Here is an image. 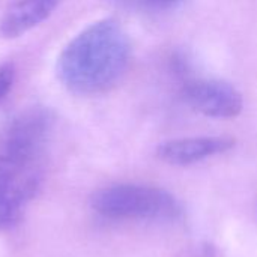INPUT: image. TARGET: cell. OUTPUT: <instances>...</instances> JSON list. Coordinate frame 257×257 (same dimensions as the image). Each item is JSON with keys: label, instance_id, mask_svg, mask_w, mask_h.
Segmentation results:
<instances>
[{"label": "cell", "instance_id": "1", "mask_svg": "<svg viewBox=\"0 0 257 257\" xmlns=\"http://www.w3.org/2000/svg\"><path fill=\"white\" fill-rule=\"evenodd\" d=\"M131 56L122 26L105 18L80 32L57 59L60 83L78 95H96L113 87L125 74Z\"/></svg>", "mask_w": 257, "mask_h": 257}, {"label": "cell", "instance_id": "2", "mask_svg": "<svg viewBox=\"0 0 257 257\" xmlns=\"http://www.w3.org/2000/svg\"><path fill=\"white\" fill-rule=\"evenodd\" d=\"M90 203L95 212L108 220L175 221L182 215L175 196L151 185H111L96 191Z\"/></svg>", "mask_w": 257, "mask_h": 257}, {"label": "cell", "instance_id": "3", "mask_svg": "<svg viewBox=\"0 0 257 257\" xmlns=\"http://www.w3.org/2000/svg\"><path fill=\"white\" fill-rule=\"evenodd\" d=\"M53 123V113L45 107H30L20 111L0 136V154L41 166Z\"/></svg>", "mask_w": 257, "mask_h": 257}, {"label": "cell", "instance_id": "4", "mask_svg": "<svg viewBox=\"0 0 257 257\" xmlns=\"http://www.w3.org/2000/svg\"><path fill=\"white\" fill-rule=\"evenodd\" d=\"M41 179V166L0 154V233L20 223L27 205L39 190Z\"/></svg>", "mask_w": 257, "mask_h": 257}, {"label": "cell", "instance_id": "5", "mask_svg": "<svg viewBox=\"0 0 257 257\" xmlns=\"http://www.w3.org/2000/svg\"><path fill=\"white\" fill-rule=\"evenodd\" d=\"M188 104L199 113L229 119L235 117L242 110L241 93L229 83L220 80H196L185 87Z\"/></svg>", "mask_w": 257, "mask_h": 257}, {"label": "cell", "instance_id": "6", "mask_svg": "<svg viewBox=\"0 0 257 257\" xmlns=\"http://www.w3.org/2000/svg\"><path fill=\"white\" fill-rule=\"evenodd\" d=\"M235 146L232 137H191L170 140L158 146L157 155L160 160L173 166H190L214 155L227 152Z\"/></svg>", "mask_w": 257, "mask_h": 257}, {"label": "cell", "instance_id": "7", "mask_svg": "<svg viewBox=\"0 0 257 257\" xmlns=\"http://www.w3.org/2000/svg\"><path fill=\"white\" fill-rule=\"evenodd\" d=\"M62 0H15L0 20L5 38H18L47 20Z\"/></svg>", "mask_w": 257, "mask_h": 257}, {"label": "cell", "instance_id": "8", "mask_svg": "<svg viewBox=\"0 0 257 257\" xmlns=\"http://www.w3.org/2000/svg\"><path fill=\"white\" fill-rule=\"evenodd\" d=\"M123 6L131 8V9H139V11H146V12H160L166 11L170 8H175L178 3L182 0H117Z\"/></svg>", "mask_w": 257, "mask_h": 257}, {"label": "cell", "instance_id": "9", "mask_svg": "<svg viewBox=\"0 0 257 257\" xmlns=\"http://www.w3.org/2000/svg\"><path fill=\"white\" fill-rule=\"evenodd\" d=\"M15 80V69L12 65H3L0 68V101L8 95Z\"/></svg>", "mask_w": 257, "mask_h": 257}]
</instances>
